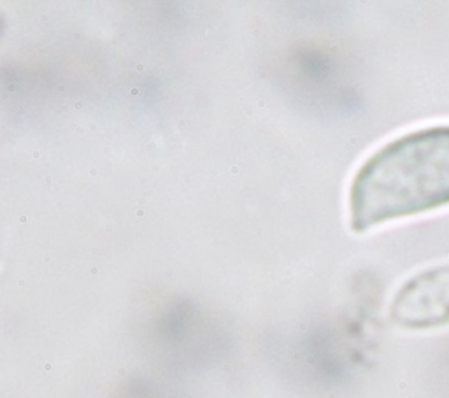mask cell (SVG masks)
I'll use <instances>...</instances> for the list:
<instances>
[{"label": "cell", "mask_w": 449, "mask_h": 398, "mask_svg": "<svg viewBox=\"0 0 449 398\" xmlns=\"http://www.w3.org/2000/svg\"><path fill=\"white\" fill-rule=\"evenodd\" d=\"M444 205H449V125L383 146L360 167L349 188L354 232Z\"/></svg>", "instance_id": "6da1fadb"}, {"label": "cell", "mask_w": 449, "mask_h": 398, "mask_svg": "<svg viewBox=\"0 0 449 398\" xmlns=\"http://www.w3.org/2000/svg\"><path fill=\"white\" fill-rule=\"evenodd\" d=\"M390 317L407 330H428L449 325V265L411 277L393 297Z\"/></svg>", "instance_id": "7a4b0ae2"}]
</instances>
